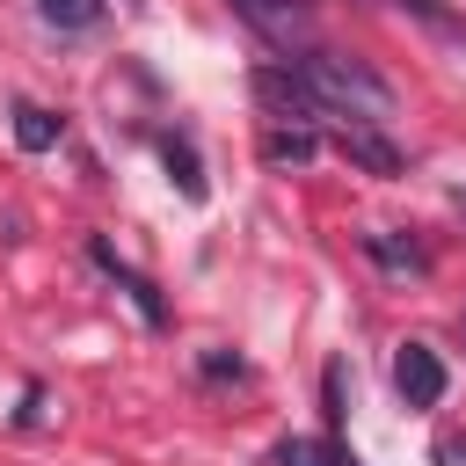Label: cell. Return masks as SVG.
<instances>
[{"label": "cell", "mask_w": 466, "mask_h": 466, "mask_svg": "<svg viewBox=\"0 0 466 466\" xmlns=\"http://www.w3.org/2000/svg\"><path fill=\"white\" fill-rule=\"evenodd\" d=\"M167 167H175V182H182V197H204V175H197V160H189V146H167Z\"/></svg>", "instance_id": "cell-12"}, {"label": "cell", "mask_w": 466, "mask_h": 466, "mask_svg": "<svg viewBox=\"0 0 466 466\" xmlns=\"http://www.w3.org/2000/svg\"><path fill=\"white\" fill-rule=\"evenodd\" d=\"M36 15L51 29H95L102 22V0H36Z\"/></svg>", "instance_id": "cell-10"}, {"label": "cell", "mask_w": 466, "mask_h": 466, "mask_svg": "<svg viewBox=\"0 0 466 466\" xmlns=\"http://www.w3.org/2000/svg\"><path fill=\"white\" fill-rule=\"evenodd\" d=\"M335 146H342V160H357V167H371V175H400V146L379 138L371 124H342Z\"/></svg>", "instance_id": "cell-5"}, {"label": "cell", "mask_w": 466, "mask_h": 466, "mask_svg": "<svg viewBox=\"0 0 466 466\" xmlns=\"http://www.w3.org/2000/svg\"><path fill=\"white\" fill-rule=\"evenodd\" d=\"M393 393H400L408 408H437V400H444V364H437L430 342H400V350H393Z\"/></svg>", "instance_id": "cell-2"}, {"label": "cell", "mask_w": 466, "mask_h": 466, "mask_svg": "<svg viewBox=\"0 0 466 466\" xmlns=\"http://www.w3.org/2000/svg\"><path fill=\"white\" fill-rule=\"evenodd\" d=\"M255 95H262L269 109H284V116H291V109H299V116H320V102H313V87H306V73H299L291 58H284V66H262V73H255Z\"/></svg>", "instance_id": "cell-4"}, {"label": "cell", "mask_w": 466, "mask_h": 466, "mask_svg": "<svg viewBox=\"0 0 466 466\" xmlns=\"http://www.w3.org/2000/svg\"><path fill=\"white\" fill-rule=\"evenodd\" d=\"M386 7H400V15H415L422 29H437V36L466 44V15H459V7H444V0H386Z\"/></svg>", "instance_id": "cell-9"}, {"label": "cell", "mask_w": 466, "mask_h": 466, "mask_svg": "<svg viewBox=\"0 0 466 466\" xmlns=\"http://www.w3.org/2000/svg\"><path fill=\"white\" fill-rule=\"evenodd\" d=\"M364 255H371L379 269H393V277H430V255H422L415 240H393V233H364Z\"/></svg>", "instance_id": "cell-6"}, {"label": "cell", "mask_w": 466, "mask_h": 466, "mask_svg": "<svg viewBox=\"0 0 466 466\" xmlns=\"http://www.w3.org/2000/svg\"><path fill=\"white\" fill-rule=\"evenodd\" d=\"M15 146L22 153H51L58 146V116L36 109V102H15Z\"/></svg>", "instance_id": "cell-8"}, {"label": "cell", "mask_w": 466, "mask_h": 466, "mask_svg": "<svg viewBox=\"0 0 466 466\" xmlns=\"http://www.w3.org/2000/svg\"><path fill=\"white\" fill-rule=\"evenodd\" d=\"M437 459H444V466H466V437H459V430H451V437H437Z\"/></svg>", "instance_id": "cell-13"}, {"label": "cell", "mask_w": 466, "mask_h": 466, "mask_svg": "<svg viewBox=\"0 0 466 466\" xmlns=\"http://www.w3.org/2000/svg\"><path fill=\"white\" fill-rule=\"evenodd\" d=\"M320 153V138L306 131V124H277V131H262V160H277V167H306Z\"/></svg>", "instance_id": "cell-7"}, {"label": "cell", "mask_w": 466, "mask_h": 466, "mask_svg": "<svg viewBox=\"0 0 466 466\" xmlns=\"http://www.w3.org/2000/svg\"><path fill=\"white\" fill-rule=\"evenodd\" d=\"M226 7H233L255 36H269V44H306V29H313L299 0H226Z\"/></svg>", "instance_id": "cell-3"}, {"label": "cell", "mask_w": 466, "mask_h": 466, "mask_svg": "<svg viewBox=\"0 0 466 466\" xmlns=\"http://www.w3.org/2000/svg\"><path fill=\"white\" fill-rule=\"evenodd\" d=\"M291 66L306 73V87H313L320 116H357V124L393 116V87H386L371 66H357V58H342V51H313V44H306Z\"/></svg>", "instance_id": "cell-1"}, {"label": "cell", "mask_w": 466, "mask_h": 466, "mask_svg": "<svg viewBox=\"0 0 466 466\" xmlns=\"http://www.w3.org/2000/svg\"><path fill=\"white\" fill-rule=\"evenodd\" d=\"M277 466H342L328 444H306V437H284L277 444Z\"/></svg>", "instance_id": "cell-11"}]
</instances>
